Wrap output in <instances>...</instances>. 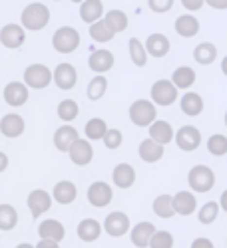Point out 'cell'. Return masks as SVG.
Returning a JSON list of instances; mask_svg holds the SVG:
<instances>
[{
	"label": "cell",
	"mask_w": 227,
	"mask_h": 248,
	"mask_svg": "<svg viewBox=\"0 0 227 248\" xmlns=\"http://www.w3.org/2000/svg\"><path fill=\"white\" fill-rule=\"evenodd\" d=\"M114 36H116V34L108 28V24H106L102 18L90 24V38L94 40V42H98V44H106V42H110V40H114Z\"/></svg>",
	"instance_id": "cell-33"
},
{
	"label": "cell",
	"mask_w": 227,
	"mask_h": 248,
	"mask_svg": "<svg viewBox=\"0 0 227 248\" xmlns=\"http://www.w3.org/2000/svg\"><path fill=\"white\" fill-rule=\"evenodd\" d=\"M2 95H4V101L8 103L10 108H20V106H24V103L28 101L30 92L24 86V81H10V84L4 88Z\"/></svg>",
	"instance_id": "cell-16"
},
{
	"label": "cell",
	"mask_w": 227,
	"mask_h": 248,
	"mask_svg": "<svg viewBox=\"0 0 227 248\" xmlns=\"http://www.w3.org/2000/svg\"><path fill=\"white\" fill-rule=\"evenodd\" d=\"M76 197H78V189L72 181H58L52 189V201L60 204H70L76 201Z\"/></svg>",
	"instance_id": "cell-23"
},
{
	"label": "cell",
	"mask_w": 227,
	"mask_h": 248,
	"mask_svg": "<svg viewBox=\"0 0 227 248\" xmlns=\"http://www.w3.org/2000/svg\"><path fill=\"white\" fill-rule=\"evenodd\" d=\"M52 81L60 88V90H72L76 84H78V72L72 64H68V62H62V64L56 66V70L52 72Z\"/></svg>",
	"instance_id": "cell-11"
},
{
	"label": "cell",
	"mask_w": 227,
	"mask_h": 248,
	"mask_svg": "<svg viewBox=\"0 0 227 248\" xmlns=\"http://www.w3.org/2000/svg\"><path fill=\"white\" fill-rule=\"evenodd\" d=\"M174 127L172 123L163 121V119H156L152 125H150V139H154L156 143H159V145H168V143L174 141Z\"/></svg>",
	"instance_id": "cell-24"
},
{
	"label": "cell",
	"mask_w": 227,
	"mask_h": 248,
	"mask_svg": "<svg viewBox=\"0 0 227 248\" xmlns=\"http://www.w3.org/2000/svg\"><path fill=\"white\" fill-rule=\"evenodd\" d=\"M112 181L120 189H130L132 185L136 183V169L132 167L130 163H120L112 171Z\"/></svg>",
	"instance_id": "cell-21"
},
{
	"label": "cell",
	"mask_w": 227,
	"mask_h": 248,
	"mask_svg": "<svg viewBox=\"0 0 227 248\" xmlns=\"http://www.w3.org/2000/svg\"><path fill=\"white\" fill-rule=\"evenodd\" d=\"M140 159L146 161V163H157L163 155H166V145H159V143H156L154 139H143L140 143Z\"/></svg>",
	"instance_id": "cell-25"
},
{
	"label": "cell",
	"mask_w": 227,
	"mask_h": 248,
	"mask_svg": "<svg viewBox=\"0 0 227 248\" xmlns=\"http://www.w3.org/2000/svg\"><path fill=\"white\" fill-rule=\"evenodd\" d=\"M102 141H104L106 149H118V147L122 145V141H123V135H122L120 129H116V127H108L106 133H104V137H102Z\"/></svg>",
	"instance_id": "cell-43"
},
{
	"label": "cell",
	"mask_w": 227,
	"mask_h": 248,
	"mask_svg": "<svg viewBox=\"0 0 227 248\" xmlns=\"http://www.w3.org/2000/svg\"><path fill=\"white\" fill-rule=\"evenodd\" d=\"M72 2H76V4H80V2H82V0H72Z\"/></svg>",
	"instance_id": "cell-53"
},
{
	"label": "cell",
	"mask_w": 227,
	"mask_h": 248,
	"mask_svg": "<svg viewBox=\"0 0 227 248\" xmlns=\"http://www.w3.org/2000/svg\"><path fill=\"white\" fill-rule=\"evenodd\" d=\"M52 46L58 54H72L80 46V32L72 26H62L52 36Z\"/></svg>",
	"instance_id": "cell-4"
},
{
	"label": "cell",
	"mask_w": 227,
	"mask_h": 248,
	"mask_svg": "<svg viewBox=\"0 0 227 248\" xmlns=\"http://www.w3.org/2000/svg\"><path fill=\"white\" fill-rule=\"evenodd\" d=\"M172 204H174V213L179 217H190L197 211V199L195 193L192 191H179L172 195Z\"/></svg>",
	"instance_id": "cell-13"
},
{
	"label": "cell",
	"mask_w": 227,
	"mask_h": 248,
	"mask_svg": "<svg viewBox=\"0 0 227 248\" xmlns=\"http://www.w3.org/2000/svg\"><path fill=\"white\" fill-rule=\"evenodd\" d=\"M38 236L40 238H48V240H56V242H62L66 236V229L64 224L56 218H46L40 222L38 226Z\"/></svg>",
	"instance_id": "cell-20"
},
{
	"label": "cell",
	"mask_w": 227,
	"mask_h": 248,
	"mask_svg": "<svg viewBox=\"0 0 227 248\" xmlns=\"http://www.w3.org/2000/svg\"><path fill=\"white\" fill-rule=\"evenodd\" d=\"M114 64H116L114 54L110 50H104V48L94 50L90 54V58H88V66H90V70L94 74H106V72H110L114 68Z\"/></svg>",
	"instance_id": "cell-17"
},
{
	"label": "cell",
	"mask_w": 227,
	"mask_h": 248,
	"mask_svg": "<svg viewBox=\"0 0 227 248\" xmlns=\"http://www.w3.org/2000/svg\"><path fill=\"white\" fill-rule=\"evenodd\" d=\"M179 109L188 117H197L203 111V97L195 92L183 93V97L179 99Z\"/></svg>",
	"instance_id": "cell-28"
},
{
	"label": "cell",
	"mask_w": 227,
	"mask_h": 248,
	"mask_svg": "<svg viewBox=\"0 0 227 248\" xmlns=\"http://www.w3.org/2000/svg\"><path fill=\"white\" fill-rule=\"evenodd\" d=\"M203 2L213 10H227V0H203Z\"/></svg>",
	"instance_id": "cell-47"
},
{
	"label": "cell",
	"mask_w": 227,
	"mask_h": 248,
	"mask_svg": "<svg viewBox=\"0 0 227 248\" xmlns=\"http://www.w3.org/2000/svg\"><path fill=\"white\" fill-rule=\"evenodd\" d=\"M34 248H60V242L48 240V238H40V242H38Z\"/></svg>",
	"instance_id": "cell-48"
},
{
	"label": "cell",
	"mask_w": 227,
	"mask_h": 248,
	"mask_svg": "<svg viewBox=\"0 0 227 248\" xmlns=\"http://www.w3.org/2000/svg\"><path fill=\"white\" fill-rule=\"evenodd\" d=\"M106 129H108V123L104 119H102V117H92V119H88L86 127H84L86 139H90V141H102Z\"/></svg>",
	"instance_id": "cell-36"
},
{
	"label": "cell",
	"mask_w": 227,
	"mask_h": 248,
	"mask_svg": "<svg viewBox=\"0 0 227 248\" xmlns=\"http://www.w3.org/2000/svg\"><path fill=\"white\" fill-rule=\"evenodd\" d=\"M150 95H152V103H154V106L168 108V106H172V103L177 101L179 90L172 84L170 79H157V81H154V86L150 90Z\"/></svg>",
	"instance_id": "cell-5"
},
{
	"label": "cell",
	"mask_w": 227,
	"mask_h": 248,
	"mask_svg": "<svg viewBox=\"0 0 227 248\" xmlns=\"http://www.w3.org/2000/svg\"><path fill=\"white\" fill-rule=\"evenodd\" d=\"M221 72H223V76H227V56L221 60Z\"/></svg>",
	"instance_id": "cell-51"
},
{
	"label": "cell",
	"mask_w": 227,
	"mask_h": 248,
	"mask_svg": "<svg viewBox=\"0 0 227 248\" xmlns=\"http://www.w3.org/2000/svg\"><path fill=\"white\" fill-rule=\"evenodd\" d=\"M56 2H60V0H56Z\"/></svg>",
	"instance_id": "cell-55"
},
{
	"label": "cell",
	"mask_w": 227,
	"mask_h": 248,
	"mask_svg": "<svg viewBox=\"0 0 227 248\" xmlns=\"http://www.w3.org/2000/svg\"><path fill=\"white\" fill-rule=\"evenodd\" d=\"M181 4H183L185 10L197 12V10H201V6H203L205 2H203V0H181Z\"/></svg>",
	"instance_id": "cell-45"
},
{
	"label": "cell",
	"mask_w": 227,
	"mask_h": 248,
	"mask_svg": "<svg viewBox=\"0 0 227 248\" xmlns=\"http://www.w3.org/2000/svg\"><path fill=\"white\" fill-rule=\"evenodd\" d=\"M128 50H130V58L134 62V66L143 68V66L148 64V52H146V48H143V44L140 42L138 38H130Z\"/></svg>",
	"instance_id": "cell-38"
},
{
	"label": "cell",
	"mask_w": 227,
	"mask_h": 248,
	"mask_svg": "<svg viewBox=\"0 0 227 248\" xmlns=\"http://www.w3.org/2000/svg\"><path fill=\"white\" fill-rule=\"evenodd\" d=\"M76 234L82 242H96L102 236V224L96 218H84V220H80Z\"/></svg>",
	"instance_id": "cell-26"
},
{
	"label": "cell",
	"mask_w": 227,
	"mask_h": 248,
	"mask_svg": "<svg viewBox=\"0 0 227 248\" xmlns=\"http://www.w3.org/2000/svg\"><path fill=\"white\" fill-rule=\"evenodd\" d=\"M217 204H219V209H221V211H225V213H227V189L221 193V197H219V202H217Z\"/></svg>",
	"instance_id": "cell-50"
},
{
	"label": "cell",
	"mask_w": 227,
	"mask_h": 248,
	"mask_svg": "<svg viewBox=\"0 0 227 248\" xmlns=\"http://www.w3.org/2000/svg\"><path fill=\"white\" fill-rule=\"evenodd\" d=\"M174 141L181 151H195L201 145V131L193 125H183L174 133Z\"/></svg>",
	"instance_id": "cell-7"
},
{
	"label": "cell",
	"mask_w": 227,
	"mask_h": 248,
	"mask_svg": "<svg viewBox=\"0 0 227 248\" xmlns=\"http://www.w3.org/2000/svg\"><path fill=\"white\" fill-rule=\"evenodd\" d=\"M102 229H104L110 236L120 238V236H123L126 232H130V229H132L130 217L126 213H122V211H114V213H110L104 218V226H102Z\"/></svg>",
	"instance_id": "cell-10"
},
{
	"label": "cell",
	"mask_w": 227,
	"mask_h": 248,
	"mask_svg": "<svg viewBox=\"0 0 227 248\" xmlns=\"http://www.w3.org/2000/svg\"><path fill=\"white\" fill-rule=\"evenodd\" d=\"M66 153H68L70 161L74 165H78V167H86V165H90L92 159H94V147H92V143L88 139H80V137L72 143L70 149Z\"/></svg>",
	"instance_id": "cell-9"
},
{
	"label": "cell",
	"mask_w": 227,
	"mask_h": 248,
	"mask_svg": "<svg viewBox=\"0 0 227 248\" xmlns=\"http://www.w3.org/2000/svg\"><path fill=\"white\" fill-rule=\"evenodd\" d=\"M208 151H210L213 157H223V155H227V137L221 135V133H213V135L208 139Z\"/></svg>",
	"instance_id": "cell-41"
},
{
	"label": "cell",
	"mask_w": 227,
	"mask_h": 248,
	"mask_svg": "<svg viewBox=\"0 0 227 248\" xmlns=\"http://www.w3.org/2000/svg\"><path fill=\"white\" fill-rule=\"evenodd\" d=\"M102 20L108 24V28L114 32V34H118V32H123L128 28V24H130V20H128V14L123 12V10H108L104 16H102Z\"/></svg>",
	"instance_id": "cell-31"
},
{
	"label": "cell",
	"mask_w": 227,
	"mask_h": 248,
	"mask_svg": "<svg viewBox=\"0 0 227 248\" xmlns=\"http://www.w3.org/2000/svg\"><path fill=\"white\" fill-rule=\"evenodd\" d=\"M106 92H108V79H106V76L98 74V76H94V78L90 79L88 90H86V95H88V99L98 101V99H102V97L106 95Z\"/></svg>",
	"instance_id": "cell-34"
},
{
	"label": "cell",
	"mask_w": 227,
	"mask_h": 248,
	"mask_svg": "<svg viewBox=\"0 0 227 248\" xmlns=\"http://www.w3.org/2000/svg\"><path fill=\"white\" fill-rule=\"evenodd\" d=\"M192 248H215V246H213V242H211L210 238L199 236V238H195V240L192 242Z\"/></svg>",
	"instance_id": "cell-46"
},
{
	"label": "cell",
	"mask_w": 227,
	"mask_h": 248,
	"mask_svg": "<svg viewBox=\"0 0 227 248\" xmlns=\"http://www.w3.org/2000/svg\"><path fill=\"white\" fill-rule=\"evenodd\" d=\"M130 121L138 127H150L157 117V109L152 103V99H136L130 106Z\"/></svg>",
	"instance_id": "cell-2"
},
{
	"label": "cell",
	"mask_w": 227,
	"mask_h": 248,
	"mask_svg": "<svg viewBox=\"0 0 227 248\" xmlns=\"http://www.w3.org/2000/svg\"><path fill=\"white\" fill-rule=\"evenodd\" d=\"M175 32L181 38H193L199 32V20L193 14H181L175 18Z\"/></svg>",
	"instance_id": "cell-30"
},
{
	"label": "cell",
	"mask_w": 227,
	"mask_h": 248,
	"mask_svg": "<svg viewBox=\"0 0 227 248\" xmlns=\"http://www.w3.org/2000/svg\"><path fill=\"white\" fill-rule=\"evenodd\" d=\"M8 155L6 153H2V151H0V173H4L6 169H8Z\"/></svg>",
	"instance_id": "cell-49"
},
{
	"label": "cell",
	"mask_w": 227,
	"mask_h": 248,
	"mask_svg": "<svg viewBox=\"0 0 227 248\" xmlns=\"http://www.w3.org/2000/svg\"><path fill=\"white\" fill-rule=\"evenodd\" d=\"M195 79H197V74H195L193 68H190V66H179V68L174 70L170 81H172V84H174L177 90H190V88L195 84Z\"/></svg>",
	"instance_id": "cell-29"
},
{
	"label": "cell",
	"mask_w": 227,
	"mask_h": 248,
	"mask_svg": "<svg viewBox=\"0 0 227 248\" xmlns=\"http://www.w3.org/2000/svg\"><path fill=\"white\" fill-rule=\"evenodd\" d=\"M56 113L60 117V121H64V123H72L78 113H80V106L74 101V99H62L58 103V108H56Z\"/></svg>",
	"instance_id": "cell-35"
},
{
	"label": "cell",
	"mask_w": 227,
	"mask_h": 248,
	"mask_svg": "<svg viewBox=\"0 0 227 248\" xmlns=\"http://www.w3.org/2000/svg\"><path fill=\"white\" fill-rule=\"evenodd\" d=\"M215 58H217V48L211 42H201L193 50V60L197 62V64H201V66L213 64Z\"/></svg>",
	"instance_id": "cell-32"
},
{
	"label": "cell",
	"mask_w": 227,
	"mask_h": 248,
	"mask_svg": "<svg viewBox=\"0 0 227 248\" xmlns=\"http://www.w3.org/2000/svg\"><path fill=\"white\" fill-rule=\"evenodd\" d=\"M154 213L159 217V218H172L175 213H174V204H172V195H159L154 199V204H152Z\"/></svg>",
	"instance_id": "cell-37"
},
{
	"label": "cell",
	"mask_w": 227,
	"mask_h": 248,
	"mask_svg": "<svg viewBox=\"0 0 227 248\" xmlns=\"http://www.w3.org/2000/svg\"><path fill=\"white\" fill-rule=\"evenodd\" d=\"M18 224V213L12 204H0V231H12Z\"/></svg>",
	"instance_id": "cell-39"
},
{
	"label": "cell",
	"mask_w": 227,
	"mask_h": 248,
	"mask_svg": "<svg viewBox=\"0 0 227 248\" xmlns=\"http://www.w3.org/2000/svg\"><path fill=\"white\" fill-rule=\"evenodd\" d=\"M104 16V4L102 0H82L80 2V18L82 22L92 24L96 20H100Z\"/></svg>",
	"instance_id": "cell-27"
},
{
	"label": "cell",
	"mask_w": 227,
	"mask_h": 248,
	"mask_svg": "<svg viewBox=\"0 0 227 248\" xmlns=\"http://www.w3.org/2000/svg\"><path fill=\"white\" fill-rule=\"evenodd\" d=\"M148 6L152 12L163 14V12H170L174 8V0H148Z\"/></svg>",
	"instance_id": "cell-44"
},
{
	"label": "cell",
	"mask_w": 227,
	"mask_h": 248,
	"mask_svg": "<svg viewBox=\"0 0 227 248\" xmlns=\"http://www.w3.org/2000/svg\"><path fill=\"white\" fill-rule=\"evenodd\" d=\"M50 22V10L46 4L42 2H32L28 4L22 14H20V26L24 30H32V32H38L46 28Z\"/></svg>",
	"instance_id": "cell-1"
},
{
	"label": "cell",
	"mask_w": 227,
	"mask_h": 248,
	"mask_svg": "<svg viewBox=\"0 0 227 248\" xmlns=\"http://www.w3.org/2000/svg\"><path fill=\"white\" fill-rule=\"evenodd\" d=\"M28 209L32 213V218H40L52 209V195L44 189H34L28 195Z\"/></svg>",
	"instance_id": "cell-12"
},
{
	"label": "cell",
	"mask_w": 227,
	"mask_h": 248,
	"mask_svg": "<svg viewBox=\"0 0 227 248\" xmlns=\"http://www.w3.org/2000/svg\"><path fill=\"white\" fill-rule=\"evenodd\" d=\"M156 232V226L148 220H143V222H138L134 229H130V238H132V244L138 246V248H148L150 244V238L152 234Z\"/></svg>",
	"instance_id": "cell-22"
},
{
	"label": "cell",
	"mask_w": 227,
	"mask_h": 248,
	"mask_svg": "<svg viewBox=\"0 0 227 248\" xmlns=\"http://www.w3.org/2000/svg\"><path fill=\"white\" fill-rule=\"evenodd\" d=\"M52 84V70L44 64H30L24 70V86L28 90H44Z\"/></svg>",
	"instance_id": "cell-6"
},
{
	"label": "cell",
	"mask_w": 227,
	"mask_h": 248,
	"mask_svg": "<svg viewBox=\"0 0 227 248\" xmlns=\"http://www.w3.org/2000/svg\"><path fill=\"white\" fill-rule=\"evenodd\" d=\"M174 234L170 231H156L150 238L148 248H174Z\"/></svg>",
	"instance_id": "cell-42"
},
{
	"label": "cell",
	"mask_w": 227,
	"mask_h": 248,
	"mask_svg": "<svg viewBox=\"0 0 227 248\" xmlns=\"http://www.w3.org/2000/svg\"><path fill=\"white\" fill-rule=\"evenodd\" d=\"M80 137V133H78V129L74 127V125H70V123H64V125H60L58 129H56V133H54V145H56V149L58 151H62V153H66L68 149H70V145Z\"/></svg>",
	"instance_id": "cell-19"
},
{
	"label": "cell",
	"mask_w": 227,
	"mask_h": 248,
	"mask_svg": "<svg viewBox=\"0 0 227 248\" xmlns=\"http://www.w3.org/2000/svg\"><path fill=\"white\" fill-rule=\"evenodd\" d=\"M26 40V30L20 24H6L0 30V44L8 50H16L24 44Z\"/></svg>",
	"instance_id": "cell-14"
},
{
	"label": "cell",
	"mask_w": 227,
	"mask_h": 248,
	"mask_svg": "<svg viewBox=\"0 0 227 248\" xmlns=\"http://www.w3.org/2000/svg\"><path fill=\"white\" fill-rule=\"evenodd\" d=\"M16 248H34L32 244H28V242H22V244H18Z\"/></svg>",
	"instance_id": "cell-52"
},
{
	"label": "cell",
	"mask_w": 227,
	"mask_h": 248,
	"mask_svg": "<svg viewBox=\"0 0 227 248\" xmlns=\"http://www.w3.org/2000/svg\"><path fill=\"white\" fill-rule=\"evenodd\" d=\"M225 127H227V111H225Z\"/></svg>",
	"instance_id": "cell-54"
},
{
	"label": "cell",
	"mask_w": 227,
	"mask_h": 248,
	"mask_svg": "<svg viewBox=\"0 0 227 248\" xmlns=\"http://www.w3.org/2000/svg\"><path fill=\"white\" fill-rule=\"evenodd\" d=\"M188 185L192 193H210L215 187V173L208 165H195L188 175Z\"/></svg>",
	"instance_id": "cell-3"
},
{
	"label": "cell",
	"mask_w": 227,
	"mask_h": 248,
	"mask_svg": "<svg viewBox=\"0 0 227 248\" xmlns=\"http://www.w3.org/2000/svg\"><path fill=\"white\" fill-rule=\"evenodd\" d=\"M143 48H146L148 56L152 58H163V56H168L170 50H172V42H170V38L166 34H161V32H154L148 36L146 40V44H143Z\"/></svg>",
	"instance_id": "cell-15"
},
{
	"label": "cell",
	"mask_w": 227,
	"mask_h": 248,
	"mask_svg": "<svg viewBox=\"0 0 227 248\" xmlns=\"http://www.w3.org/2000/svg\"><path fill=\"white\" fill-rule=\"evenodd\" d=\"M26 123L18 113H6L2 119H0V133L8 139H16L24 133Z\"/></svg>",
	"instance_id": "cell-18"
},
{
	"label": "cell",
	"mask_w": 227,
	"mask_h": 248,
	"mask_svg": "<svg viewBox=\"0 0 227 248\" xmlns=\"http://www.w3.org/2000/svg\"><path fill=\"white\" fill-rule=\"evenodd\" d=\"M114 199V189L106 181H94L88 187V202L96 209H104Z\"/></svg>",
	"instance_id": "cell-8"
},
{
	"label": "cell",
	"mask_w": 227,
	"mask_h": 248,
	"mask_svg": "<svg viewBox=\"0 0 227 248\" xmlns=\"http://www.w3.org/2000/svg\"><path fill=\"white\" fill-rule=\"evenodd\" d=\"M217 217H219V204L215 201L205 202L199 209V213H197V220L201 224H211V222L217 220Z\"/></svg>",
	"instance_id": "cell-40"
}]
</instances>
